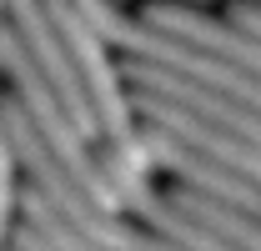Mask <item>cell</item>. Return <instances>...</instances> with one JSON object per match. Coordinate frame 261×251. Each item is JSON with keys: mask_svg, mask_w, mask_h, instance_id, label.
<instances>
[{"mask_svg": "<svg viewBox=\"0 0 261 251\" xmlns=\"http://www.w3.org/2000/svg\"><path fill=\"white\" fill-rule=\"evenodd\" d=\"M5 241H10V246H15V251H56V246H45V241L35 236L31 226H25V221H15V226L5 231Z\"/></svg>", "mask_w": 261, "mask_h": 251, "instance_id": "52a82bcc", "label": "cell"}, {"mask_svg": "<svg viewBox=\"0 0 261 251\" xmlns=\"http://www.w3.org/2000/svg\"><path fill=\"white\" fill-rule=\"evenodd\" d=\"M221 15L236 20L241 31H251L261 40V0H221Z\"/></svg>", "mask_w": 261, "mask_h": 251, "instance_id": "8992f818", "label": "cell"}, {"mask_svg": "<svg viewBox=\"0 0 261 251\" xmlns=\"http://www.w3.org/2000/svg\"><path fill=\"white\" fill-rule=\"evenodd\" d=\"M0 251H15V246H10V241H0Z\"/></svg>", "mask_w": 261, "mask_h": 251, "instance_id": "ba28073f", "label": "cell"}, {"mask_svg": "<svg viewBox=\"0 0 261 251\" xmlns=\"http://www.w3.org/2000/svg\"><path fill=\"white\" fill-rule=\"evenodd\" d=\"M75 5H81V15H86L121 56H136V61H151V65H161V70H176V76H186L196 86L226 91V95H236V101H246V106L261 111V76L221 61V56H211V51H201L191 40H181V35L141 20V15H130L126 5H116V0H75Z\"/></svg>", "mask_w": 261, "mask_h": 251, "instance_id": "6da1fadb", "label": "cell"}, {"mask_svg": "<svg viewBox=\"0 0 261 251\" xmlns=\"http://www.w3.org/2000/svg\"><path fill=\"white\" fill-rule=\"evenodd\" d=\"M126 10L201 45V51H211V56H221V61L241 65V70H251V76H261V40L251 31H241L236 20H226L221 10H206V5H191V0H130Z\"/></svg>", "mask_w": 261, "mask_h": 251, "instance_id": "277c9868", "label": "cell"}, {"mask_svg": "<svg viewBox=\"0 0 261 251\" xmlns=\"http://www.w3.org/2000/svg\"><path fill=\"white\" fill-rule=\"evenodd\" d=\"M141 146L151 151L156 171H166L171 181H186V186L216 196L221 206L261 221V181H251V176H241V171H231V166H221V161H211V156H201L196 146L176 141L171 131H161V126H151V121H141Z\"/></svg>", "mask_w": 261, "mask_h": 251, "instance_id": "3957f363", "label": "cell"}, {"mask_svg": "<svg viewBox=\"0 0 261 251\" xmlns=\"http://www.w3.org/2000/svg\"><path fill=\"white\" fill-rule=\"evenodd\" d=\"M0 20L15 31V40L25 45V56L56 86V95L65 101V111L75 116V126L91 141H100L96 106H91V95H86V86H81V76H75V65H70V56H65V45H61V35H56L50 15H45V0H0Z\"/></svg>", "mask_w": 261, "mask_h": 251, "instance_id": "7a4b0ae2", "label": "cell"}, {"mask_svg": "<svg viewBox=\"0 0 261 251\" xmlns=\"http://www.w3.org/2000/svg\"><path fill=\"white\" fill-rule=\"evenodd\" d=\"M15 196H20V161H15V141H10V126H5V111H0V241L5 231L15 226Z\"/></svg>", "mask_w": 261, "mask_h": 251, "instance_id": "5b68a950", "label": "cell"}]
</instances>
